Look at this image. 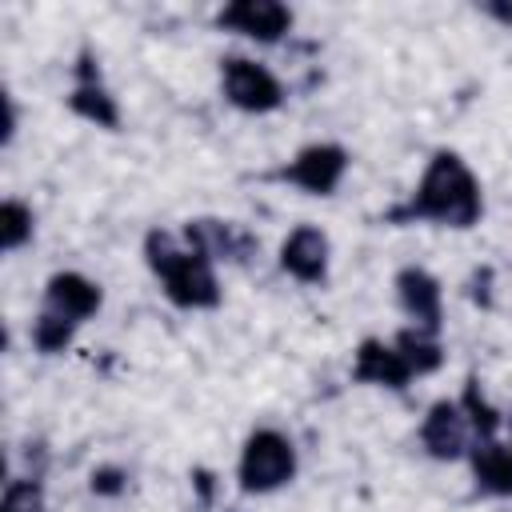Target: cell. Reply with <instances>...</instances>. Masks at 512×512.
<instances>
[{"mask_svg":"<svg viewBox=\"0 0 512 512\" xmlns=\"http://www.w3.org/2000/svg\"><path fill=\"white\" fill-rule=\"evenodd\" d=\"M392 284H396V300H400L404 316L412 320V328H424V332L436 336L440 324H444V288H440V280L420 264H404Z\"/></svg>","mask_w":512,"mask_h":512,"instance_id":"obj_10","label":"cell"},{"mask_svg":"<svg viewBox=\"0 0 512 512\" xmlns=\"http://www.w3.org/2000/svg\"><path fill=\"white\" fill-rule=\"evenodd\" d=\"M12 136H16V104L12 96H4V144H12Z\"/></svg>","mask_w":512,"mask_h":512,"instance_id":"obj_22","label":"cell"},{"mask_svg":"<svg viewBox=\"0 0 512 512\" xmlns=\"http://www.w3.org/2000/svg\"><path fill=\"white\" fill-rule=\"evenodd\" d=\"M220 92L232 108H240L248 116H264V112H276L284 104V84L276 80L272 68H264L252 56H224L220 60Z\"/></svg>","mask_w":512,"mask_h":512,"instance_id":"obj_4","label":"cell"},{"mask_svg":"<svg viewBox=\"0 0 512 512\" xmlns=\"http://www.w3.org/2000/svg\"><path fill=\"white\" fill-rule=\"evenodd\" d=\"M508 436H512V416H508ZM508 444H512V440H508Z\"/></svg>","mask_w":512,"mask_h":512,"instance_id":"obj_24","label":"cell"},{"mask_svg":"<svg viewBox=\"0 0 512 512\" xmlns=\"http://www.w3.org/2000/svg\"><path fill=\"white\" fill-rule=\"evenodd\" d=\"M144 264L160 280L164 296L184 312H208L224 300L220 280H216V264L164 228H152L144 236Z\"/></svg>","mask_w":512,"mask_h":512,"instance_id":"obj_2","label":"cell"},{"mask_svg":"<svg viewBox=\"0 0 512 512\" xmlns=\"http://www.w3.org/2000/svg\"><path fill=\"white\" fill-rule=\"evenodd\" d=\"M292 476H296V444H292V436H284L280 428L248 432V440L240 448V460H236L240 492L268 496V492L284 488Z\"/></svg>","mask_w":512,"mask_h":512,"instance_id":"obj_3","label":"cell"},{"mask_svg":"<svg viewBox=\"0 0 512 512\" xmlns=\"http://www.w3.org/2000/svg\"><path fill=\"white\" fill-rule=\"evenodd\" d=\"M480 216H484V192L476 172L460 152L440 148L432 152L412 196L384 212V224H440V228L468 232L480 224Z\"/></svg>","mask_w":512,"mask_h":512,"instance_id":"obj_1","label":"cell"},{"mask_svg":"<svg viewBox=\"0 0 512 512\" xmlns=\"http://www.w3.org/2000/svg\"><path fill=\"white\" fill-rule=\"evenodd\" d=\"M488 280H492V272H488V268L472 276V300H476V304H484V308L492 304V292H488Z\"/></svg>","mask_w":512,"mask_h":512,"instance_id":"obj_21","label":"cell"},{"mask_svg":"<svg viewBox=\"0 0 512 512\" xmlns=\"http://www.w3.org/2000/svg\"><path fill=\"white\" fill-rule=\"evenodd\" d=\"M100 304H104V292H100V284H96L92 276H84V272L64 268V272H52L48 284H44V308L56 312V316H64V320H72L76 328H80L84 320H92V316L100 312Z\"/></svg>","mask_w":512,"mask_h":512,"instance_id":"obj_12","label":"cell"},{"mask_svg":"<svg viewBox=\"0 0 512 512\" xmlns=\"http://www.w3.org/2000/svg\"><path fill=\"white\" fill-rule=\"evenodd\" d=\"M484 12H488V16H496V20H504V24H512V8H508V4H488Z\"/></svg>","mask_w":512,"mask_h":512,"instance_id":"obj_23","label":"cell"},{"mask_svg":"<svg viewBox=\"0 0 512 512\" xmlns=\"http://www.w3.org/2000/svg\"><path fill=\"white\" fill-rule=\"evenodd\" d=\"M392 344H396V352L404 356V364H408L412 376H432V372L444 364L440 340H436L432 332H424V328H404V332H396Z\"/></svg>","mask_w":512,"mask_h":512,"instance_id":"obj_15","label":"cell"},{"mask_svg":"<svg viewBox=\"0 0 512 512\" xmlns=\"http://www.w3.org/2000/svg\"><path fill=\"white\" fill-rule=\"evenodd\" d=\"M420 444L432 460H464L472 448V428L460 400H436L420 420Z\"/></svg>","mask_w":512,"mask_h":512,"instance_id":"obj_11","label":"cell"},{"mask_svg":"<svg viewBox=\"0 0 512 512\" xmlns=\"http://www.w3.org/2000/svg\"><path fill=\"white\" fill-rule=\"evenodd\" d=\"M72 336H76V324H72V320L56 316V312H48V308L36 312V320H32V348H36L40 356H60V352L72 344Z\"/></svg>","mask_w":512,"mask_h":512,"instance_id":"obj_18","label":"cell"},{"mask_svg":"<svg viewBox=\"0 0 512 512\" xmlns=\"http://www.w3.org/2000/svg\"><path fill=\"white\" fill-rule=\"evenodd\" d=\"M460 408L468 416V428H472V440H492L500 432V412L488 404V396L480 392V380L468 376L464 384V396H460Z\"/></svg>","mask_w":512,"mask_h":512,"instance_id":"obj_17","label":"cell"},{"mask_svg":"<svg viewBox=\"0 0 512 512\" xmlns=\"http://www.w3.org/2000/svg\"><path fill=\"white\" fill-rule=\"evenodd\" d=\"M216 24L236 32V36H248L256 44H276L292 32L296 16L280 0H232L216 12Z\"/></svg>","mask_w":512,"mask_h":512,"instance_id":"obj_7","label":"cell"},{"mask_svg":"<svg viewBox=\"0 0 512 512\" xmlns=\"http://www.w3.org/2000/svg\"><path fill=\"white\" fill-rule=\"evenodd\" d=\"M280 268L296 280V284H324L328 280V264H332V244L328 232L316 224H296L284 240H280Z\"/></svg>","mask_w":512,"mask_h":512,"instance_id":"obj_9","label":"cell"},{"mask_svg":"<svg viewBox=\"0 0 512 512\" xmlns=\"http://www.w3.org/2000/svg\"><path fill=\"white\" fill-rule=\"evenodd\" d=\"M180 236H184L188 248H196V252L208 256L212 264H216V260H224V264H244V260H252L256 248H260V240H256L244 224H236V220H208V216H200V220H188Z\"/></svg>","mask_w":512,"mask_h":512,"instance_id":"obj_8","label":"cell"},{"mask_svg":"<svg viewBox=\"0 0 512 512\" xmlns=\"http://www.w3.org/2000/svg\"><path fill=\"white\" fill-rule=\"evenodd\" d=\"M72 76H76L72 80V92H68L72 116H80V120H88V124H96L104 132H116L120 128V104H116V96L108 92V84L100 76V60L88 48L76 56Z\"/></svg>","mask_w":512,"mask_h":512,"instance_id":"obj_6","label":"cell"},{"mask_svg":"<svg viewBox=\"0 0 512 512\" xmlns=\"http://www.w3.org/2000/svg\"><path fill=\"white\" fill-rule=\"evenodd\" d=\"M88 492L100 496V500H116V496L128 492V472H124L120 464H100V468H92V476H88Z\"/></svg>","mask_w":512,"mask_h":512,"instance_id":"obj_20","label":"cell"},{"mask_svg":"<svg viewBox=\"0 0 512 512\" xmlns=\"http://www.w3.org/2000/svg\"><path fill=\"white\" fill-rule=\"evenodd\" d=\"M32 236H36V212L24 200L8 196L0 204V248L4 252H20Z\"/></svg>","mask_w":512,"mask_h":512,"instance_id":"obj_16","label":"cell"},{"mask_svg":"<svg viewBox=\"0 0 512 512\" xmlns=\"http://www.w3.org/2000/svg\"><path fill=\"white\" fill-rule=\"evenodd\" d=\"M352 380L356 384H372V388H392V392H404L416 376L408 372L404 356L396 352V344L380 340V336H368L356 344L352 352Z\"/></svg>","mask_w":512,"mask_h":512,"instance_id":"obj_13","label":"cell"},{"mask_svg":"<svg viewBox=\"0 0 512 512\" xmlns=\"http://www.w3.org/2000/svg\"><path fill=\"white\" fill-rule=\"evenodd\" d=\"M348 164H352V156L344 144L316 140V144H304L284 168H276V180H284L308 196H332L344 184Z\"/></svg>","mask_w":512,"mask_h":512,"instance_id":"obj_5","label":"cell"},{"mask_svg":"<svg viewBox=\"0 0 512 512\" xmlns=\"http://www.w3.org/2000/svg\"><path fill=\"white\" fill-rule=\"evenodd\" d=\"M468 464H472V480L480 492L488 496H512V444L504 440H472L468 448Z\"/></svg>","mask_w":512,"mask_h":512,"instance_id":"obj_14","label":"cell"},{"mask_svg":"<svg viewBox=\"0 0 512 512\" xmlns=\"http://www.w3.org/2000/svg\"><path fill=\"white\" fill-rule=\"evenodd\" d=\"M44 508H48V500H44L40 476H16L4 484L0 512H44Z\"/></svg>","mask_w":512,"mask_h":512,"instance_id":"obj_19","label":"cell"}]
</instances>
